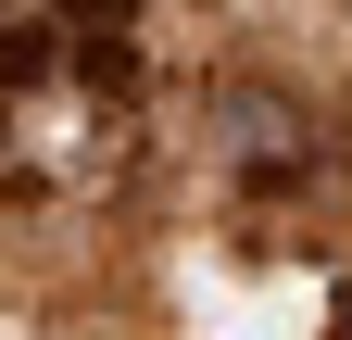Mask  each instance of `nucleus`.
I'll return each instance as SVG.
<instances>
[{"label": "nucleus", "mask_w": 352, "mask_h": 340, "mask_svg": "<svg viewBox=\"0 0 352 340\" xmlns=\"http://www.w3.org/2000/svg\"><path fill=\"white\" fill-rule=\"evenodd\" d=\"M51 63H63V25H51V13H38V25H0V101H13V89H38Z\"/></svg>", "instance_id": "f257e3e1"}, {"label": "nucleus", "mask_w": 352, "mask_h": 340, "mask_svg": "<svg viewBox=\"0 0 352 340\" xmlns=\"http://www.w3.org/2000/svg\"><path fill=\"white\" fill-rule=\"evenodd\" d=\"M63 51H126V25H139V0H51Z\"/></svg>", "instance_id": "f03ea898"}, {"label": "nucleus", "mask_w": 352, "mask_h": 340, "mask_svg": "<svg viewBox=\"0 0 352 340\" xmlns=\"http://www.w3.org/2000/svg\"><path fill=\"white\" fill-rule=\"evenodd\" d=\"M0 126H13V114H0Z\"/></svg>", "instance_id": "7ed1b4c3"}]
</instances>
